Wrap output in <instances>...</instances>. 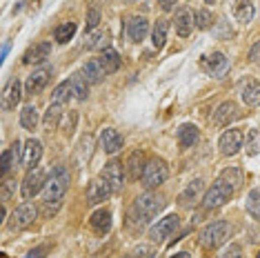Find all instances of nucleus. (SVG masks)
Instances as JSON below:
<instances>
[{
  "label": "nucleus",
  "instance_id": "obj_1",
  "mask_svg": "<svg viewBox=\"0 0 260 258\" xmlns=\"http://www.w3.org/2000/svg\"><path fill=\"white\" fill-rule=\"evenodd\" d=\"M165 205H167V198H165L162 194L151 191V189L140 194V196L136 198V203L132 205V209H129L127 222L132 227H143L153 218V216H158L162 212Z\"/></svg>",
  "mask_w": 260,
  "mask_h": 258
},
{
  "label": "nucleus",
  "instance_id": "obj_2",
  "mask_svg": "<svg viewBox=\"0 0 260 258\" xmlns=\"http://www.w3.org/2000/svg\"><path fill=\"white\" fill-rule=\"evenodd\" d=\"M69 169L64 165H56L51 169L49 178H47V185L43 189V198H45V212L47 214H54L58 207H60L64 194L69 189Z\"/></svg>",
  "mask_w": 260,
  "mask_h": 258
},
{
  "label": "nucleus",
  "instance_id": "obj_3",
  "mask_svg": "<svg viewBox=\"0 0 260 258\" xmlns=\"http://www.w3.org/2000/svg\"><path fill=\"white\" fill-rule=\"evenodd\" d=\"M232 236V225L227 220H214L200 232V247L203 249H218Z\"/></svg>",
  "mask_w": 260,
  "mask_h": 258
},
{
  "label": "nucleus",
  "instance_id": "obj_4",
  "mask_svg": "<svg viewBox=\"0 0 260 258\" xmlns=\"http://www.w3.org/2000/svg\"><path fill=\"white\" fill-rule=\"evenodd\" d=\"M45 185H47V174H45V169L43 167H34V169H29L27 176L22 178V183H20V194H22V198H34L36 194H40L45 189Z\"/></svg>",
  "mask_w": 260,
  "mask_h": 258
},
{
  "label": "nucleus",
  "instance_id": "obj_5",
  "mask_svg": "<svg viewBox=\"0 0 260 258\" xmlns=\"http://www.w3.org/2000/svg\"><path fill=\"white\" fill-rule=\"evenodd\" d=\"M236 194V189L234 187H229L224 180H220L218 178L214 185H211V189L205 194V201H203V205H205V209H218V207H222L224 203L229 201Z\"/></svg>",
  "mask_w": 260,
  "mask_h": 258
},
{
  "label": "nucleus",
  "instance_id": "obj_6",
  "mask_svg": "<svg viewBox=\"0 0 260 258\" xmlns=\"http://www.w3.org/2000/svg\"><path fill=\"white\" fill-rule=\"evenodd\" d=\"M167 178H169V167H167V163L165 160L153 158V160L147 163L145 174H143V185L147 187V189H153V187L162 185Z\"/></svg>",
  "mask_w": 260,
  "mask_h": 258
},
{
  "label": "nucleus",
  "instance_id": "obj_7",
  "mask_svg": "<svg viewBox=\"0 0 260 258\" xmlns=\"http://www.w3.org/2000/svg\"><path fill=\"white\" fill-rule=\"evenodd\" d=\"M180 225V218L176 214H169L165 216V218H160L156 222V225L149 230V238L153 240V243H165L169 236H174L176 230H178Z\"/></svg>",
  "mask_w": 260,
  "mask_h": 258
},
{
  "label": "nucleus",
  "instance_id": "obj_8",
  "mask_svg": "<svg viewBox=\"0 0 260 258\" xmlns=\"http://www.w3.org/2000/svg\"><path fill=\"white\" fill-rule=\"evenodd\" d=\"M36 218H38V209H36V205H31V203H22L20 207H16V212L11 214L9 230H11V232L25 230V227H29Z\"/></svg>",
  "mask_w": 260,
  "mask_h": 258
},
{
  "label": "nucleus",
  "instance_id": "obj_9",
  "mask_svg": "<svg viewBox=\"0 0 260 258\" xmlns=\"http://www.w3.org/2000/svg\"><path fill=\"white\" fill-rule=\"evenodd\" d=\"M218 147H220L222 156H236L245 147V134L240 129H227L220 136V140H218Z\"/></svg>",
  "mask_w": 260,
  "mask_h": 258
},
{
  "label": "nucleus",
  "instance_id": "obj_10",
  "mask_svg": "<svg viewBox=\"0 0 260 258\" xmlns=\"http://www.w3.org/2000/svg\"><path fill=\"white\" fill-rule=\"evenodd\" d=\"M111 194H114L111 185L103 178V176H100V178H93L89 183V189H87V203L89 205H100V203L109 201Z\"/></svg>",
  "mask_w": 260,
  "mask_h": 258
},
{
  "label": "nucleus",
  "instance_id": "obj_11",
  "mask_svg": "<svg viewBox=\"0 0 260 258\" xmlns=\"http://www.w3.org/2000/svg\"><path fill=\"white\" fill-rule=\"evenodd\" d=\"M100 176H103V178L111 185L114 194L122 191V187H125V169H122V163L109 160L107 165H105V169H103V174H100Z\"/></svg>",
  "mask_w": 260,
  "mask_h": 258
},
{
  "label": "nucleus",
  "instance_id": "obj_12",
  "mask_svg": "<svg viewBox=\"0 0 260 258\" xmlns=\"http://www.w3.org/2000/svg\"><path fill=\"white\" fill-rule=\"evenodd\" d=\"M203 67H205V72L209 76H214V78H222V76L229 72V58L224 54H220V51H214L211 56L205 58Z\"/></svg>",
  "mask_w": 260,
  "mask_h": 258
},
{
  "label": "nucleus",
  "instance_id": "obj_13",
  "mask_svg": "<svg viewBox=\"0 0 260 258\" xmlns=\"http://www.w3.org/2000/svg\"><path fill=\"white\" fill-rule=\"evenodd\" d=\"M40 158H43V143L36 138L27 140L25 147H22V156H20V165L25 169H34V165H38Z\"/></svg>",
  "mask_w": 260,
  "mask_h": 258
},
{
  "label": "nucleus",
  "instance_id": "obj_14",
  "mask_svg": "<svg viewBox=\"0 0 260 258\" xmlns=\"http://www.w3.org/2000/svg\"><path fill=\"white\" fill-rule=\"evenodd\" d=\"M49 78H51V67H40V69H34V74L27 78V83H25V89L27 93H40L47 87V83H49Z\"/></svg>",
  "mask_w": 260,
  "mask_h": 258
},
{
  "label": "nucleus",
  "instance_id": "obj_15",
  "mask_svg": "<svg viewBox=\"0 0 260 258\" xmlns=\"http://www.w3.org/2000/svg\"><path fill=\"white\" fill-rule=\"evenodd\" d=\"M20 98H22V85H20V80L18 78H11L7 87H5V91H3V109L5 111H11V109H16V105L20 103Z\"/></svg>",
  "mask_w": 260,
  "mask_h": 258
},
{
  "label": "nucleus",
  "instance_id": "obj_16",
  "mask_svg": "<svg viewBox=\"0 0 260 258\" xmlns=\"http://www.w3.org/2000/svg\"><path fill=\"white\" fill-rule=\"evenodd\" d=\"M174 25H176V34L185 38V36H189V34L193 31V25H196V16H193V11L189 9V7H182V9L176 11Z\"/></svg>",
  "mask_w": 260,
  "mask_h": 258
},
{
  "label": "nucleus",
  "instance_id": "obj_17",
  "mask_svg": "<svg viewBox=\"0 0 260 258\" xmlns=\"http://www.w3.org/2000/svg\"><path fill=\"white\" fill-rule=\"evenodd\" d=\"M238 118V107L232 101H224L218 105V109L214 111V125L216 127H229V122Z\"/></svg>",
  "mask_w": 260,
  "mask_h": 258
},
{
  "label": "nucleus",
  "instance_id": "obj_18",
  "mask_svg": "<svg viewBox=\"0 0 260 258\" xmlns=\"http://www.w3.org/2000/svg\"><path fill=\"white\" fill-rule=\"evenodd\" d=\"M100 147L105 149V154H116L122 149V136L114 127H105L100 132Z\"/></svg>",
  "mask_w": 260,
  "mask_h": 258
},
{
  "label": "nucleus",
  "instance_id": "obj_19",
  "mask_svg": "<svg viewBox=\"0 0 260 258\" xmlns=\"http://www.w3.org/2000/svg\"><path fill=\"white\" fill-rule=\"evenodd\" d=\"M49 54H51V43L43 40V43L29 47V49L25 51V56H22V62L25 64H40L49 58Z\"/></svg>",
  "mask_w": 260,
  "mask_h": 258
},
{
  "label": "nucleus",
  "instance_id": "obj_20",
  "mask_svg": "<svg viewBox=\"0 0 260 258\" xmlns=\"http://www.w3.org/2000/svg\"><path fill=\"white\" fill-rule=\"evenodd\" d=\"M147 34H149V20L143 18V16H134V18L127 22V38L132 40V43L145 40Z\"/></svg>",
  "mask_w": 260,
  "mask_h": 258
},
{
  "label": "nucleus",
  "instance_id": "obj_21",
  "mask_svg": "<svg viewBox=\"0 0 260 258\" xmlns=\"http://www.w3.org/2000/svg\"><path fill=\"white\" fill-rule=\"evenodd\" d=\"M20 156H22V147H20L18 140H16V143L11 145L9 149H5V151H3V156H0V174L7 176L11 169H14L16 160H18Z\"/></svg>",
  "mask_w": 260,
  "mask_h": 258
},
{
  "label": "nucleus",
  "instance_id": "obj_22",
  "mask_svg": "<svg viewBox=\"0 0 260 258\" xmlns=\"http://www.w3.org/2000/svg\"><path fill=\"white\" fill-rule=\"evenodd\" d=\"M203 189H205V183L200 178H196V180H191L187 187H185V191L180 194V198H178V203L182 205V207H191L193 203L200 198V194H203Z\"/></svg>",
  "mask_w": 260,
  "mask_h": 258
},
{
  "label": "nucleus",
  "instance_id": "obj_23",
  "mask_svg": "<svg viewBox=\"0 0 260 258\" xmlns=\"http://www.w3.org/2000/svg\"><path fill=\"white\" fill-rule=\"evenodd\" d=\"M200 140V129L196 125H191V122H185V125H180L178 129V143L182 149H189L193 147Z\"/></svg>",
  "mask_w": 260,
  "mask_h": 258
},
{
  "label": "nucleus",
  "instance_id": "obj_24",
  "mask_svg": "<svg viewBox=\"0 0 260 258\" xmlns=\"http://www.w3.org/2000/svg\"><path fill=\"white\" fill-rule=\"evenodd\" d=\"M89 225L96 234H107L111 230V212L105 207L98 209V212H93L91 218H89Z\"/></svg>",
  "mask_w": 260,
  "mask_h": 258
},
{
  "label": "nucleus",
  "instance_id": "obj_25",
  "mask_svg": "<svg viewBox=\"0 0 260 258\" xmlns=\"http://www.w3.org/2000/svg\"><path fill=\"white\" fill-rule=\"evenodd\" d=\"M145 167H147V163H145V154H143L140 149H138V151H134V154L129 156V160H127V174H129V178H132V180L143 178Z\"/></svg>",
  "mask_w": 260,
  "mask_h": 258
},
{
  "label": "nucleus",
  "instance_id": "obj_26",
  "mask_svg": "<svg viewBox=\"0 0 260 258\" xmlns=\"http://www.w3.org/2000/svg\"><path fill=\"white\" fill-rule=\"evenodd\" d=\"M85 47L91 51H105L109 49V34L103 31V29H96V31H91L89 36L85 38Z\"/></svg>",
  "mask_w": 260,
  "mask_h": 258
},
{
  "label": "nucleus",
  "instance_id": "obj_27",
  "mask_svg": "<svg viewBox=\"0 0 260 258\" xmlns=\"http://www.w3.org/2000/svg\"><path fill=\"white\" fill-rule=\"evenodd\" d=\"M240 98H242V103H245L247 107H258V105H260V83L251 80V83L242 85Z\"/></svg>",
  "mask_w": 260,
  "mask_h": 258
},
{
  "label": "nucleus",
  "instance_id": "obj_28",
  "mask_svg": "<svg viewBox=\"0 0 260 258\" xmlns=\"http://www.w3.org/2000/svg\"><path fill=\"white\" fill-rule=\"evenodd\" d=\"M82 74H85V78L89 80V85H96V83H100V80L105 78V76H109L107 72H105V67L100 64V60L98 58H93V60H89L82 67Z\"/></svg>",
  "mask_w": 260,
  "mask_h": 258
},
{
  "label": "nucleus",
  "instance_id": "obj_29",
  "mask_svg": "<svg viewBox=\"0 0 260 258\" xmlns=\"http://www.w3.org/2000/svg\"><path fill=\"white\" fill-rule=\"evenodd\" d=\"M253 14H256V7H253L251 0H236L234 3V16L238 22H251Z\"/></svg>",
  "mask_w": 260,
  "mask_h": 258
},
{
  "label": "nucleus",
  "instance_id": "obj_30",
  "mask_svg": "<svg viewBox=\"0 0 260 258\" xmlns=\"http://www.w3.org/2000/svg\"><path fill=\"white\" fill-rule=\"evenodd\" d=\"M72 87H74V98L76 101H87L89 96V80L85 78V74L78 72L72 76Z\"/></svg>",
  "mask_w": 260,
  "mask_h": 258
},
{
  "label": "nucleus",
  "instance_id": "obj_31",
  "mask_svg": "<svg viewBox=\"0 0 260 258\" xmlns=\"http://www.w3.org/2000/svg\"><path fill=\"white\" fill-rule=\"evenodd\" d=\"M167 31H169V20H158L151 29V43L156 49H162L165 43H167Z\"/></svg>",
  "mask_w": 260,
  "mask_h": 258
},
{
  "label": "nucleus",
  "instance_id": "obj_32",
  "mask_svg": "<svg viewBox=\"0 0 260 258\" xmlns=\"http://www.w3.org/2000/svg\"><path fill=\"white\" fill-rule=\"evenodd\" d=\"M98 60H100V64L105 67L107 74H114V72L120 69V56H118V51H114V49H105L103 54L98 56Z\"/></svg>",
  "mask_w": 260,
  "mask_h": 258
},
{
  "label": "nucleus",
  "instance_id": "obj_33",
  "mask_svg": "<svg viewBox=\"0 0 260 258\" xmlns=\"http://www.w3.org/2000/svg\"><path fill=\"white\" fill-rule=\"evenodd\" d=\"M60 116H62V105H49L45 111V116H43V125L47 132H51V129H56L58 127V122H60Z\"/></svg>",
  "mask_w": 260,
  "mask_h": 258
},
{
  "label": "nucleus",
  "instance_id": "obj_34",
  "mask_svg": "<svg viewBox=\"0 0 260 258\" xmlns=\"http://www.w3.org/2000/svg\"><path fill=\"white\" fill-rule=\"evenodd\" d=\"M38 109L34 107V105H25L22 107V111H20V125L25 127V129H29V132H34L36 129V125H38Z\"/></svg>",
  "mask_w": 260,
  "mask_h": 258
},
{
  "label": "nucleus",
  "instance_id": "obj_35",
  "mask_svg": "<svg viewBox=\"0 0 260 258\" xmlns=\"http://www.w3.org/2000/svg\"><path fill=\"white\" fill-rule=\"evenodd\" d=\"M74 96V87H72V80H64V83H60L54 89V93H51V101H54L56 105H64L69 103V98Z\"/></svg>",
  "mask_w": 260,
  "mask_h": 258
},
{
  "label": "nucleus",
  "instance_id": "obj_36",
  "mask_svg": "<svg viewBox=\"0 0 260 258\" xmlns=\"http://www.w3.org/2000/svg\"><path fill=\"white\" fill-rule=\"evenodd\" d=\"M220 180H224L229 187H234L236 191L240 189V185H242V172L238 167H227V169H222L220 176H218Z\"/></svg>",
  "mask_w": 260,
  "mask_h": 258
},
{
  "label": "nucleus",
  "instance_id": "obj_37",
  "mask_svg": "<svg viewBox=\"0 0 260 258\" xmlns=\"http://www.w3.org/2000/svg\"><path fill=\"white\" fill-rule=\"evenodd\" d=\"M74 34H76V22H62V25H58L56 27V31H54V38H56V43H69V40L74 38Z\"/></svg>",
  "mask_w": 260,
  "mask_h": 258
},
{
  "label": "nucleus",
  "instance_id": "obj_38",
  "mask_svg": "<svg viewBox=\"0 0 260 258\" xmlns=\"http://www.w3.org/2000/svg\"><path fill=\"white\" fill-rule=\"evenodd\" d=\"M245 151H247V156H256V154H260V127L251 129V132L247 134Z\"/></svg>",
  "mask_w": 260,
  "mask_h": 258
},
{
  "label": "nucleus",
  "instance_id": "obj_39",
  "mask_svg": "<svg viewBox=\"0 0 260 258\" xmlns=\"http://www.w3.org/2000/svg\"><path fill=\"white\" fill-rule=\"evenodd\" d=\"M247 212L256 220H260V187H256V189H251L247 194Z\"/></svg>",
  "mask_w": 260,
  "mask_h": 258
},
{
  "label": "nucleus",
  "instance_id": "obj_40",
  "mask_svg": "<svg viewBox=\"0 0 260 258\" xmlns=\"http://www.w3.org/2000/svg\"><path fill=\"white\" fill-rule=\"evenodd\" d=\"M98 25H100V9L98 7H91L89 14H87V25H85V29L91 34V31H96V29H98Z\"/></svg>",
  "mask_w": 260,
  "mask_h": 258
},
{
  "label": "nucleus",
  "instance_id": "obj_41",
  "mask_svg": "<svg viewBox=\"0 0 260 258\" xmlns=\"http://www.w3.org/2000/svg\"><path fill=\"white\" fill-rule=\"evenodd\" d=\"M218 258H242V247L238 243H229L227 247L218 254Z\"/></svg>",
  "mask_w": 260,
  "mask_h": 258
},
{
  "label": "nucleus",
  "instance_id": "obj_42",
  "mask_svg": "<svg viewBox=\"0 0 260 258\" xmlns=\"http://www.w3.org/2000/svg\"><path fill=\"white\" fill-rule=\"evenodd\" d=\"M196 27L198 29H209L211 27V11L209 9L196 11Z\"/></svg>",
  "mask_w": 260,
  "mask_h": 258
},
{
  "label": "nucleus",
  "instance_id": "obj_43",
  "mask_svg": "<svg viewBox=\"0 0 260 258\" xmlns=\"http://www.w3.org/2000/svg\"><path fill=\"white\" fill-rule=\"evenodd\" d=\"M156 254H153V249L151 247H147V245H140V247H136L132 249L125 258H153Z\"/></svg>",
  "mask_w": 260,
  "mask_h": 258
},
{
  "label": "nucleus",
  "instance_id": "obj_44",
  "mask_svg": "<svg viewBox=\"0 0 260 258\" xmlns=\"http://www.w3.org/2000/svg\"><path fill=\"white\" fill-rule=\"evenodd\" d=\"M91 147H93V140H91L89 136H85V138H82V143H80V154H82V160L91 156Z\"/></svg>",
  "mask_w": 260,
  "mask_h": 258
},
{
  "label": "nucleus",
  "instance_id": "obj_45",
  "mask_svg": "<svg viewBox=\"0 0 260 258\" xmlns=\"http://www.w3.org/2000/svg\"><path fill=\"white\" fill-rule=\"evenodd\" d=\"M249 58H251V62L253 64H260V43H256L249 49Z\"/></svg>",
  "mask_w": 260,
  "mask_h": 258
},
{
  "label": "nucleus",
  "instance_id": "obj_46",
  "mask_svg": "<svg viewBox=\"0 0 260 258\" xmlns=\"http://www.w3.org/2000/svg\"><path fill=\"white\" fill-rule=\"evenodd\" d=\"M0 198H3V205L11 198V187L7 183H3V187H0Z\"/></svg>",
  "mask_w": 260,
  "mask_h": 258
},
{
  "label": "nucleus",
  "instance_id": "obj_47",
  "mask_svg": "<svg viewBox=\"0 0 260 258\" xmlns=\"http://www.w3.org/2000/svg\"><path fill=\"white\" fill-rule=\"evenodd\" d=\"M158 5H160L165 11H171L174 9V5H176V0H158Z\"/></svg>",
  "mask_w": 260,
  "mask_h": 258
},
{
  "label": "nucleus",
  "instance_id": "obj_48",
  "mask_svg": "<svg viewBox=\"0 0 260 258\" xmlns=\"http://www.w3.org/2000/svg\"><path fill=\"white\" fill-rule=\"evenodd\" d=\"M171 258H191V254H187V251H180V254H176V256H171Z\"/></svg>",
  "mask_w": 260,
  "mask_h": 258
},
{
  "label": "nucleus",
  "instance_id": "obj_49",
  "mask_svg": "<svg viewBox=\"0 0 260 258\" xmlns=\"http://www.w3.org/2000/svg\"><path fill=\"white\" fill-rule=\"evenodd\" d=\"M205 3H207V5H214V3H216V0H205Z\"/></svg>",
  "mask_w": 260,
  "mask_h": 258
},
{
  "label": "nucleus",
  "instance_id": "obj_50",
  "mask_svg": "<svg viewBox=\"0 0 260 258\" xmlns=\"http://www.w3.org/2000/svg\"><path fill=\"white\" fill-rule=\"evenodd\" d=\"M258 258H260V251H258Z\"/></svg>",
  "mask_w": 260,
  "mask_h": 258
}]
</instances>
